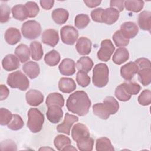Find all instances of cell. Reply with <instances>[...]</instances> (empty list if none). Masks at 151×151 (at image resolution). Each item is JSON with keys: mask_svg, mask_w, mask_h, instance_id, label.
Listing matches in <instances>:
<instances>
[{"mask_svg": "<svg viewBox=\"0 0 151 151\" xmlns=\"http://www.w3.org/2000/svg\"><path fill=\"white\" fill-rule=\"evenodd\" d=\"M91 102L84 91H76L70 95L66 101L68 110L80 116L86 115L91 106Z\"/></svg>", "mask_w": 151, "mask_h": 151, "instance_id": "obj_1", "label": "cell"}, {"mask_svg": "<svg viewBox=\"0 0 151 151\" xmlns=\"http://www.w3.org/2000/svg\"><path fill=\"white\" fill-rule=\"evenodd\" d=\"M119 109L118 101L112 96L106 97L103 103H96L93 106L94 115L103 120H107L111 114H114Z\"/></svg>", "mask_w": 151, "mask_h": 151, "instance_id": "obj_2", "label": "cell"}, {"mask_svg": "<svg viewBox=\"0 0 151 151\" xmlns=\"http://www.w3.org/2000/svg\"><path fill=\"white\" fill-rule=\"evenodd\" d=\"M109 68L106 64H96L93 71L92 81L93 84L99 88L106 86L109 82Z\"/></svg>", "mask_w": 151, "mask_h": 151, "instance_id": "obj_3", "label": "cell"}, {"mask_svg": "<svg viewBox=\"0 0 151 151\" xmlns=\"http://www.w3.org/2000/svg\"><path fill=\"white\" fill-rule=\"evenodd\" d=\"M44 122V114L37 108H31L28 111L27 127L34 133L40 132Z\"/></svg>", "mask_w": 151, "mask_h": 151, "instance_id": "obj_4", "label": "cell"}, {"mask_svg": "<svg viewBox=\"0 0 151 151\" xmlns=\"http://www.w3.org/2000/svg\"><path fill=\"white\" fill-rule=\"evenodd\" d=\"M7 84L12 88L25 91L29 86L27 77L21 71H16L9 74L7 77Z\"/></svg>", "mask_w": 151, "mask_h": 151, "instance_id": "obj_5", "label": "cell"}, {"mask_svg": "<svg viewBox=\"0 0 151 151\" xmlns=\"http://www.w3.org/2000/svg\"><path fill=\"white\" fill-rule=\"evenodd\" d=\"M21 32L24 38L33 40L38 38L41 33V27L39 22L35 20H29L22 24Z\"/></svg>", "mask_w": 151, "mask_h": 151, "instance_id": "obj_6", "label": "cell"}, {"mask_svg": "<svg viewBox=\"0 0 151 151\" xmlns=\"http://www.w3.org/2000/svg\"><path fill=\"white\" fill-rule=\"evenodd\" d=\"M61 38L63 42L67 45H73L78 37L77 29L73 26L65 25L60 30Z\"/></svg>", "mask_w": 151, "mask_h": 151, "instance_id": "obj_7", "label": "cell"}, {"mask_svg": "<svg viewBox=\"0 0 151 151\" xmlns=\"http://www.w3.org/2000/svg\"><path fill=\"white\" fill-rule=\"evenodd\" d=\"M114 50L115 47L110 40L106 39L103 40L101 42L100 49L97 54L98 59L104 62L109 61Z\"/></svg>", "mask_w": 151, "mask_h": 151, "instance_id": "obj_8", "label": "cell"}, {"mask_svg": "<svg viewBox=\"0 0 151 151\" xmlns=\"http://www.w3.org/2000/svg\"><path fill=\"white\" fill-rule=\"evenodd\" d=\"M78 121V117L73 114L66 113L63 123L57 126V130L58 133H64L70 135V130L73 124Z\"/></svg>", "mask_w": 151, "mask_h": 151, "instance_id": "obj_9", "label": "cell"}, {"mask_svg": "<svg viewBox=\"0 0 151 151\" xmlns=\"http://www.w3.org/2000/svg\"><path fill=\"white\" fill-rule=\"evenodd\" d=\"M139 67L135 62H129L120 68L121 76L126 80H131L134 75L137 73Z\"/></svg>", "mask_w": 151, "mask_h": 151, "instance_id": "obj_10", "label": "cell"}, {"mask_svg": "<svg viewBox=\"0 0 151 151\" xmlns=\"http://www.w3.org/2000/svg\"><path fill=\"white\" fill-rule=\"evenodd\" d=\"M41 40L44 44L54 47L59 41L58 31L54 29H46L42 32Z\"/></svg>", "mask_w": 151, "mask_h": 151, "instance_id": "obj_11", "label": "cell"}, {"mask_svg": "<svg viewBox=\"0 0 151 151\" xmlns=\"http://www.w3.org/2000/svg\"><path fill=\"white\" fill-rule=\"evenodd\" d=\"M120 32L127 39L135 37L138 32L139 28L137 24L133 22L127 21L123 22L120 25Z\"/></svg>", "mask_w": 151, "mask_h": 151, "instance_id": "obj_12", "label": "cell"}, {"mask_svg": "<svg viewBox=\"0 0 151 151\" xmlns=\"http://www.w3.org/2000/svg\"><path fill=\"white\" fill-rule=\"evenodd\" d=\"M119 11L114 8H107L103 9L101 14L102 23L111 25L115 23L119 18Z\"/></svg>", "mask_w": 151, "mask_h": 151, "instance_id": "obj_13", "label": "cell"}, {"mask_svg": "<svg viewBox=\"0 0 151 151\" xmlns=\"http://www.w3.org/2000/svg\"><path fill=\"white\" fill-rule=\"evenodd\" d=\"M48 120L52 123H58L63 118V111L61 107L57 105H51L48 107L46 113Z\"/></svg>", "mask_w": 151, "mask_h": 151, "instance_id": "obj_14", "label": "cell"}, {"mask_svg": "<svg viewBox=\"0 0 151 151\" xmlns=\"http://www.w3.org/2000/svg\"><path fill=\"white\" fill-rule=\"evenodd\" d=\"M90 136L88 129L84 124L77 123L71 129V137L76 142Z\"/></svg>", "mask_w": 151, "mask_h": 151, "instance_id": "obj_15", "label": "cell"}, {"mask_svg": "<svg viewBox=\"0 0 151 151\" xmlns=\"http://www.w3.org/2000/svg\"><path fill=\"white\" fill-rule=\"evenodd\" d=\"M25 99L27 103L31 106H38L44 101V95L38 90L31 89L27 92Z\"/></svg>", "mask_w": 151, "mask_h": 151, "instance_id": "obj_16", "label": "cell"}, {"mask_svg": "<svg viewBox=\"0 0 151 151\" xmlns=\"http://www.w3.org/2000/svg\"><path fill=\"white\" fill-rule=\"evenodd\" d=\"M19 60L14 54L6 55L2 61L3 68L7 71H11L18 69L20 66Z\"/></svg>", "mask_w": 151, "mask_h": 151, "instance_id": "obj_17", "label": "cell"}, {"mask_svg": "<svg viewBox=\"0 0 151 151\" xmlns=\"http://www.w3.org/2000/svg\"><path fill=\"white\" fill-rule=\"evenodd\" d=\"M60 73L64 76H72L76 72V63L70 58H64L58 67Z\"/></svg>", "mask_w": 151, "mask_h": 151, "instance_id": "obj_18", "label": "cell"}, {"mask_svg": "<svg viewBox=\"0 0 151 151\" xmlns=\"http://www.w3.org/2000/svg\"><path fill=\"white\" fill-rule=\"evenodd\" d=\"M91 45L92 43L90 39L87 37H81L78 40L76 45V48L79 54L86 55L90 53Z\"/></svg>", "mask_w": 151, "mask_h": 151, "instance_id": "obj_19", "label": "cell"}, {"mask_svg": "<svg viewBox=\"0 0 151 151\" xmlns=\"http://www.w3.org/2000/svg\"><path fill=\"white\" fill-rule=\"evenodd\" d=\"M4 38L8 44L12 45L17 44L21 40V35L18 29L11 27L6 30Z\"/></svg>", "mask_w": 151, "mask_h": 151, "instance_id": "obj_20", "label": "cell"}, {"mask_svg": "<svg viewBox=\"0 0 151 151\" xmlns=\"http://www.w3.org/2000/svg\"><path fill=\"white\" fill-rule=\"evenodd\" d=\"M22 70L31 79L35 78L40 73V69L38 63L29 61L22 65Z\"/></svg>", "mask_w": 151, "mask_h": 151, "instance_id": "obj_21", "label": "cell"}, {"mask_svg": "<svg viewBox=\"0 0 151 151\" xmlns=\"http://www.w3.org/2000/svg\"><path fill=\"white\" fill-rule=\"evenodd\" d=\"M59 90L64 93H70L76 88V84L73 78L62 77L58 81Z\"/></svg>", "mask_w": 151, "mask_h": 151, "instance_id": "obj_22", "label": "cell"}, {"mask_svg": "<svg viewBox=\"0 0 151 151\" xmlns=\"http://www.w3.org/2000/svg\"><path fill=\"white\" fill-rule=\"evenodd\" d=\"M138 25L140 29L150 32L151 28V12L149 11H143L139 14Z\"/></svg>", "mask_w": 151, "mask_h": 151, "instance_id": "obj_23", "label": "cell"}, {"mask_svg": "<svg viewBox=\"0 0 151 151\" xmlns=\"http://www.w3.org/2000/svg\"><path fill=\"white\" fill-rule=\"evenodd\" d=\"M11 12L13 17L17 20L22 21L29 17V12L25 5H16L12 8Z\"/></svg>", "mask_w": 151, "mask_h": 151, "instance_id": "obj_24", "label": "cell"}, {"mask_svg": "<svg viewBox=\"0 0 151 151\" xmlns=\"http://www.w3.org/2000/svg\"><path fill=\"white\" fill-rule=\"evenodd\" d=\"M51 17L56 24L58 25H62L65 23L68 19L69 14L66 9L59 8L55 9L52 12Z\"/></svg>", "mask_w": 151, "mask_h": 151, "instance_id": "obj_25", "label": "cell"}, {"mask_svg": "<svg viewBox=\"0 0 151 151\" xmlns=\"http://www.w3.org/2000/svg\"><path fill=\"white\" fill-rule=\"evenodd\" d=\"M30 50L28 47L24 44L18 45L15 50V54L21 63H24L30 58Z\"/></svg>", "mask_w": 151, "mask_h": 151, "instance_id": "obj_26", "label": "cell"}, {"mask_svg": "<svg viewBox=\"0 0 151 151\" xmlns=\"http://www.w3.org/2000/svg\"><path fill=\"white\" fill-rule=\"evenodd\" d=\"M129 58V53L126 48L121 47L117 48L113 54L112 60L114 63L120 65L127 61Z\"/></svg>", "mask_w": 151, "mask_h": 151, "instance_id": "obj_27", "label": "cell"}, {"mask_svg": "<svg viewBox=\"0 0 151 151\" xmlns=\"http://www.w3.org/2000/svg\"><path fill=\"white\" fill-rule=\"evenodd\" d=\"M94 65L93 60L88 57H82L78 60L76 63V67L79 71L88 73Z\"/></svg>", "mask_w": 151, "mask_h": 151, "instance_id": "obj_28", "label": "cell"}, {"mask_svg": "<svg viewBox=\"0 0 151 151\" xmlns=\"http://www.w3.org/2000/svg\"><path fill=\"white\" fill-rule=\"evenodd\" d=\"M45 103L47 107L51 105H57L62 107L64 104V99L63 96L58 93H52L49 94L47 96Z\"/></svg>", "mask_w": 151, "mask_h": 151, "instance_id": "obj_29", "label": "cell"}, {"mask_svg": "<svg viewBox=\"0 0 151 151\" xmlns=\"http://www.w3.org/2000/svg\"><path fill=\"white\" fill-rule=\"evenodd\" d=\"M31 58L35 61L40 60L43 56V50L41 44L38 41H33L30 44Z\"/></svg>", "mask_w": 151, "mask_h": 151, "instance_id": "obj_30", "label": "cell"}, {"mask_svg": "<svg viewBox=\"0 0 151 151\" xmlns=\"http://www.w3.org/2000/svg\"><path fill=\"white\" fill-rule=\"evenodd\" d=\"M60 59V54L55 50H52L47 52L44 58L45 63L49 66L51 67L57 65L59 63Z\"/></svg>", "mask_w": 151, "mask_h": 151, "instance_id": "obj_31", "label": "cell"}, {"mask_svg": "<svg viewBox=\"0 0 151 151\" xmlns=\"http://www.w3.org/2000/svg\"><path fill=\"white\" fill-rule=\"evenodd\" d=\"M96 150L97 151L114 150L110 140L106 137H101L96 140Z\"/></svg>", "mask_w": 151, "mask_h": 151, "instance_id": "obj_32", "label": "cell"}, {"mask_svg": "<svg viewBox=\"0 0 151 151\" xmlns=\"http://www.w3.org/2000/svg\"><path fill=\"white\" fill-rule=\"evenodd\" d=\"M77 142V146L78 150L81 151H91L93 149L94 140L90 136L83 138Z\"/></svg>", "mask_w": 151, "mask_h": 151, "instance_id": "obj_33", "label": "cell"}, {"mask_svg": "<svg viewBox=\"0 0 151 151\" xmlns=\"http://www.w3.org/2000/svg\"><path fill=\"white\" fill-rule=\"evenodd\" d=\"M138 79L140 83L144 86H147L151 82V68H144L137 72Z\"/></svg>", "mask_w": 151, "mask_h": 151, "instance_id": "obj_34", "label": "cell"}, {"mask_svg": "<svg viewBox=\"0 0 151 151\" xmlns=\"http://www.w3.org/2000/svg\"><path fill=\"white\" fill-rule=\"evenodd\" d=\"M124 6L126 10L134 12H139L143 8L144 1H126L124 2Z\"/></svg>", "mask_w": 151, "mask_h": 151, "instance_id": "obj_35", "label": "cell"}, {"mask_svg": "<svg viewBox=\"0 0 151 151\" xmlns=\"http://www.w3.org/2000/svg\"><path fill=\"white\" fill-rule=\"evenodd\" d=\"M71 141L70 139L63 134L57 136L54 140V144L58 150H63V149L67 146L71 145Z\"/></svg>", "mask_w": 151, "mask_h": 151, "instance_id": "obj_36", "label": "cell"}, {"mask_svg": "<svg viewBox=\"0 0 151 151\" xmlns=\"http://www.w3.org/2000/svg\"><path fill=\"white\" fill-rule=\"evenodd\" d=\"M125 90L130 95H136L141 90L140 86L133 81H127L122 83Z\"/></svg>", "mask_w": 151, "mask_h": 151, "instance_id": "obj_37", "label": "cell"}, {"mask_svg": "<svg viewBox=\"0 0 151 151\" xmlns=\"http://www.w3.org/2000/svg\"><path fill=\"white\" fill-rule=\"evenodd\" d=\"M90 19L88 15L84 14H78L74 20L75 26L78 29H83L86 28L90 23Z\"/></svg>", "mask_w": 151, "mask_h": 151, "instance_id": "obj_38", "label": "cell"}, {"mask_svg": "<svg viewBox=\"0 0 151 151\" xmlns=\"http://www.w3.org/2000/svg\"><path fill=\"white\" fill-rule=\"evenodd\" d=\"M113 40L116 45L118 47H126L129 44V40L126 38L120 30L116 31L113 35Z\"/></svg>", "mask_w": 151, "mask_h": 151, "instance_id": "obj_39", "label": "cell"}, {"mask_svg": "<svg viewBox=\"0 0 151 151\" xmlns=\"http://www.w3.org/2000/svg\"><path fill=\"white\" fill-rule=\"evenodd\" d=\"M24 125V121L21 117L17 114H13L12 119L8 124V127L12 130H18Z\"/></svg>", "mask_w": 151, "mask_h": 151, "instance_id": "obj_40", "label": "cell"}, {"mask_svg": "<svg viewBox=\"0 0 151 151\" xmlns=\"http://www.w3.org/2000/svg\"><path fill=\"white\" fill-rule=\"evenodd\" d=\"M114 94L116 98L121 101H127L131 98V95L126 92L122 83L116 87Z\"/></svg>", "mask_w": 151, "mask_h": 151, "instance_id": "obj_41", "label": "cell"}, {"mask_svg": "<svg viewBox=\"0 0 151 151\" xmlns=\"http://www.w3.org/2000/svg\"><path fill=\"white\" fill-rule=\"evenodd\" d=\"M76 81L78 85L83 87H86L90 83V77L86 73L79 71L76 75Z\"/></svg>", "mask_w": 151, "mask_h": 151, "instance_id": "obj_42", "label": "cell"}, {"mask_svg": "<svg viewBox=\"0 0 151 151\" xmlns=\"http://www.w3.org/2000/svg\"><path fill=\"white\" fill-rule=\"evenodd\" d=\"M13 114L5 108L0 109V124L2 126L8 124L12 119Z\"/></svg>", "mask_w": 151, "mask_h": 151, "instance_id": "obj_43", "label": "cell"}, {"mask_svg": "<svg viewBox=\"0 0 151 151\" xmlns=\"http://www.w3.org/2000/svg\"><path fill=\"white\" fill-rule=\"evenodd\" d=\"M138 102L142 106H148L151 103V91L144 90L138 97Z\"/></svg>", "mask_w": 151, "mask_h": 151, "instance_id": "obj_44", "label": "cell"}, {"mask_svg": "<svg viewBox=\"0 0 151 151\" xmlns=\"http://www.w3.org/2000/svg\"><path fill=\"white\" fill-rule=\"evenodd\" d=\"M1 11V22L5 23L10 19L11 9L9 6L6 4H1L0 6Z\"/></svg>", "mask_w": 151, "mask_h": 151, "instance_id": "obj_45", "label": "cell"}, {"mask_svg": "<svg viewBox=\"0 0 151 151\" xmlns=\"http://www.w3.org/2000/svg\"><path fill=\"white\" fill-rule=\"evenodd\" d=\"M25 5L29 12V18H34L37 15L40 9L36 2L28 1L26 2Z\"/></svg>", "mask_w": 151, "mask_h": 151, "instance_id": "obj_46", "label": "cell"}, {"mask_svg": "<svg viewBox=\"0 0 151 151\" xmlns=\"http://www.w3.org/2000/svg\"><path fill=\"white\" fill-rule=\"evenodd\" d=\"M103 11V9L101 8H98L93 9L90 14L91 19L95 22L102 23L101 14H102Z\"/></svg>", "mask_w": 151, "mask_h": 151, "instance_id": "obj_47", "label": "cell"}, {"mask_svg": "<svg viewBox=\"0 0 151 151\" xmlns=\"http://www.w3.org/2000/svg\"><path fill=\"white\" fill-rule=\"evenodd\" d=\"M1 150H17V145L15 142L11 140H6L1 142Z\"/></svg>", "mask_w": 151, "mask_h": 151, "instance_id": "obj_48", "label": "cell"}, {"mask_svg": "<svg viewBox=\"0 0 151 151\" xmlns=\"http://www.w3.org/2000/svg\"><path fill=\"white\" fill-rule=\"evenodd\" d=\"M139 67V70L144 68H150V61L146 58H140L134 61Z\"/></svg>", "mask_w": 151, "mask_h": 151, "instance_id": "obj_49", "label": "cell"}, {"mask_svg": "<svg viewBox=\"0 0 151 151\" xmlns=\"http://www.w3.org/2000/svg\"><path fill=\"white\" fill-rule=\"evenodd\" d=\"M124 1H110V6L121 12L124 9Z\"/></svg>", "mask_w": 151, "mask_h": 151, "instance_id": "obj_50", "label": "cell"}, {"mask_svg": "<svg viewBox=\"0 0 151 151\" xmlns=\"http://www.w3.org/2000/svg\"><path fill=\"white\" fill-rule=\"evenodd\" d=\"M9 94V90L8 87L4 84L0 86V100H4L6 99Z\"/></svg>", "mask_w": 151, "mask_h": 151, "instance_id": "obj_51", "label": "cell"}, {"mask_svg": "<svg viewBox=\"0 0 151 151\" xmlns=\"http://www.w3.org/2000/svg\"><path fill=\"white\" fill-rule=\"evenodd\" d=\"M40 3L43 9L45 10H49L52 8L54 1L52 0H41L40 1Z\"/></svg>", "mask_w": 151, "mask_h": 151, "instance_id": "obj_52", "label": "cell"}, {"mask_svg": "<svg viewBox=\"0 0 151 151\" xmlns=\"http://www.w3.org/2000/svg\"><path fill=\"white\" fill-rule=\"evenodd\" d=\"M84 4L86 5L87 6L90 8H93L94 7L97 6L100 4L101 1H96V0H84Z\"/></svg>", "mask_w": 151, "mask_h": 151, "instance_id": "obj_53", "label": "cell"}, {"mask_svg": "<svg viewBox=\"0 0 151 151\" xmlns=\"http://www.w3.org/2000/svg\"><path fill=\"white\" fill-rule=\"evenodd\" d=\"M63 150H76L77 151V149L75 148L73 146H71V145H69L68 146H67L66 147H65Z\"/></svg>", "mask_w": 151, "mask_h": 151, "instance_id": "obj_54", "label": "cell"}, {"mask_svg": "<svg viewBox=\"0 0 151 151\" xmlns=\"http://www.w3.org/2000/svg\"><path fill=\"white\" fill-rule=\"evenodd\" d=\"M44 149H46V150H47H47H48V149H50V150H54L53 149L48 148V147H47H47H42V148H40V150H44Z\"/></svg>", "mask_w": 151, "mask_h": 151, "instance_id": "obj_55", "label": "cell"}]
</instances>
